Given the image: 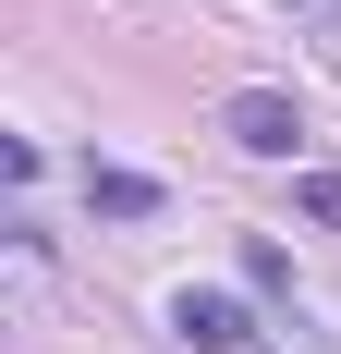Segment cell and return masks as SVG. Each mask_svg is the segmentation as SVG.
<instances>
[{
    "label": "cell",
    "instance_id": "obj_1",
    "mask_svg": "<svg viewBox=\"0 0 341 354\" xmlns=\"http://www.w3.org/2000/svg\"><path fill=\"white\" fill-rule=\"evenodd\" d=\"M220 135H232L244 159H305V110L280 98V86H232V98H220Z\"/></svg>",
    "mask_w": 341,
    "mask_h": 354
},
{
    "label": "cell",
    "instance_id": "obj_2",
    "mask_svg": "<svg viewBox=\"0 0 341 354\" xmlns=\"http://www.w3.org/2000/svg\"><path fill=\"white\" fill-rule=\"evenodd\" d=\"M170 330H183L195 354H244V342H256V318H244L232 293H170Z\"/></svg>",
    "mask_w": 341,
    "mask_h": 354
},
{
    "label": "cell",
    "instance_id": "obj_3",
    "mask_svg": "<svg viewBox=\"0 0 341 354\" xmlns=\"http://www.w3.org/2000/svg\"><path fill=\"white\" fill-rule=\"evenodd\" d=\"M86 208H98V220H159V183L122 171V159H86Z\"/></svg>",
    "mask_w": 341,
    "mask_h": 354
},
{
    "label": "cell",
    "instance_id": "obj_4",
    "mask_svg": "<svg viewBox=\"0 0 341 354\" xmlns=\"http://www.w3.org/2000/svg\"><path fill=\"white\" fill-rule=\"evenodd\" d=\"M280 12H293V25H305V37H317V62H329V73H341V0H280Z\"/></svg>",
    "mask_w": 341,
    "mask_h": 354
},
{
    "label": "cell",
    "instance_id": "obj_5",
    "mask_svg": "<svg viewBox=\"0 0 341 354\" xmlns=\"http://www.w3.org/2000/svg\"><path fill=\"white\" fill-rule=\"evenodd\" d=\"M293 208H305L317 232H341V171H293Z\"/></svg>",
    "mask_w": 341,
    "mask_h": 354
},
{
    "label": "cell",
    "instance_id": "obj_6",
    "mask_svg": "<svg viewBox=\"0 0 341 354\" xmlns=\"http://www.w3.org/2000/svg\"><path fill=\"white\" fill-rule=\"evenodd\" d=\"M244 281H256V293H293V257H280L269 232H256V245H244Z\"/></svg>",
    "mask_w": 341,
    "mask_h": 354
}]
</instances>
